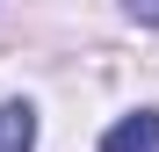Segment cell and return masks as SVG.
<instances>
[{
	"instance_id": "obj_3",
	"label": "cell",
	"mask_w": 159,
	"mask_h": 152,
	"mask_svg": "<svg viewBox=\"0 0 159 152\" xmlns=\"http://www.w3.org/2000/svg\"><path fill=\"white\" fill-rule=\"evenodd\" d=\"M130 22H159V7H130Z\"/></svg>"
},
{
	"instance_id": "obj_2",
	"label": "cell",
	"mask_w": 159,
	"mask_h": 152,
	"mask_svg": "<svg viewBox=\"0 0 159 152\" xmlns=\"http://www.w3.org/2000/svg\"><path fill=\"white\" fill-rule=\"evenodd\" d=\"M0 152H36V109L29 101H0Z\"/></svg>"
},
{
	"instance_id": "obj_1",
	"label": "cell",
	"mask_w": 159,
	"mask_h": 152,
	"mask_svg": "<svg viewBox=\"0 0 159 152\" xmlns=\"http://www.w3.org/2000/svg\"><path fill=\"white\" fill-rule=\"evenodd\" d=\"M101 152H159V109H138L101 131Z\"/></svg>"
}]
</instances>
